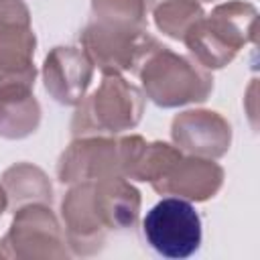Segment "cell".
Returning a JSON list of instances; mask_svg holds the SVG:
<instances>
[{
	"label": "cell",
	"mask_w": 260,
	"mask_h": 260,
	"mask_svg": "<svg viewBox=\"0 0 260 260\" xmlns=\"http://www.w3.org/2000/svg\"><path fill=\"white\" fill-rule=\"evenodd\" d=\"M140 211V193L126 177L73 183L61 201L65 242L77 256L104 248L108 232L132 228Z\"/></svg>",
	"instance_id": "obj_1"
},
{
	"label": "cell",
	"mask_w": 260,
	"mask_h": 260,
	"mask_svg": "<svg viewBox=\"0 0 260 260\" xmlns=\"http://www.w3.org/2000/svg\"><path fill=\"white\" fill-rule=\"evenodd\" d=\"M254 4L230 0L217 4L211 14H203L183 37L193 59L205 69H221L248 43H256Z\"/></svg>",
	"instance_id": "obj_2"
},
{
	"label": "cell",
	"mask_w": 260,
	"mask_h": 260,
	"mask_svg": "<svg viewBox=\"0 0 260 260\" xmlns=\"http://www.w3.org/2000/svg\"><path fill=\"white\" fill-rule=\"evenodd\" d=\"M138 77L142 81V93L160 108L205 102L213 89L209 69L201 67L193 57L179 55L165 45H158L144 59Z\"/></svg>",
	"instance_id": "obj_3"
},
{
	"label": "cell",
	"mask_w": 260,
	"mask_h": 260,
	"mask_svg": "<svg viewBox=\"0 0 260 260\" xmlns=\"http://www.w3.org/2000/svg\"><path fill=\"white\" fill-rule=\"evenodd\" d=\"M144 93L126 81L120 73L102 77L98 89L83 98L71 120V134L79 136H114L134 128L144 112Z\"/></svg>",
	"instance_id": "obj_4"
},
{
	"label": "cell",
	"mask_w": 260,
	"mask_h": 260,
	"mask_svg": "<svg viewBox=\"0 0 260 260\" xmlns=\"http://www.w3.org/2000/svg\"><path fill=\"white\" fill-rule=\"evenodd\" d=\"M142 136H79L61 154L57 177L61 183H81L108 177H126L138 158Z\"/></svg>",
	"instance_id": "obj_5"
},
{
	"label": "cell",
	"mask_w": 260,
	"mask_h": 260,
	"mask_svg": "<svg viewBox=\"0 0 260 260\" xmlns=\"http://www.w3.org/2000/svg\"><path fill=\"white\" fill-rule=\"evenodd\" d=\"M81 49L104 75L108 73H138L144 59L160 45L144 26L114 24L89 20L79 35Z\"/></svg>",
	"instance_id": "obj_6"
},
{
	"label": "cell",
	"mask_w": 260,
	"mask_h": 260,
	"mask_svg": "<svg viewBox=\"0 0 260 260\" xmlns=\"http://www.w3.org/2000/svg\"><path fill=\"white\" fill-rule=\"evenodd\" d=\"M146 244L165 258H189L201 246V217L181 197H165L142 219Z\"/></svg>",
	"instance_id": "obj_7"
},
{
	"label": "cell",
	"mask_w": 260,
	"mask_h": 260,
	"mask_svg": "<svg viewBox=\"0 0 260 260\" xmlns=\"http://www.w3.org/2000/svg\"><path fill=\"white\" fill-rule=\"evenodd\" d=\"M65 236L51 205L28 203L14 211L8 234L0 240V258H67Z\"/></svg>",
	"instance_id": "obj_8"
},
{
	"label": "cell",
	"mask_w": 260,
	"mask_h": 260,
	"mask_svg": "<svg viewBox=\"0 0 260 260\" xmlns=\"http://www.w3.org/2000/svg\"><path fill=\"white\" fill-rule=\"evenodd\" d=\"M35 47L28 6L22 0H0V85L35 87Z\"/></svg>",
	"instance_id": "obj_9"
},
{
	"label": "cell",
	"mask_w": 260,
	"mask_h": 260,
	"mask_svg": "<svg viewBox=\"0 0 260 260\" xmlns=\"http://www.w3.org/2000/svg\"><path fill=\"white\" fill-rule=\"evenodd\" d=\"M171 136L181 152L201 158H219L230 150L232 126L211 110H187L173 118Z\"/></svg>",
	"instance_id": "obj_10"
},
{
	"label": "cell",
	"mask_w": 260,
	"mask_h": 260,
	"mask_svg": "<svg viewBox=\"0 0 260 260\" xmlns=\"http://www.w3.org/2000/svg\"><path fill=\"white\" fill-rule=\"evenodd\" d=\"M93 63L83 49L55 47L43 63L47 93L61 106H77L91 83Z\"/></svg>",
	"instance_id": "obj_11"
},
{
	"label": "cell",
	"mask_w": 260,
	"mask_h": 260,
	"mask_svg": "<svg viewBox=\"0 0 260 260\" xmlns=\"http://www.w3.org/2000/svg\"><path fill=\"white\" fill-rule=\"evenodd\" d=\"M223 185V169L213 158L181 154L154 183L160 195H179L187 201H207Z\"/></svg>",
	"instance_id": "obj_12"
},
{
	"label": "cell",
	"mask_w": 260,
	"mask_h": 260,
	"mask_svg": "<svg viewBox=\"0 0 260 260\" xmlns=\"http://www.w3.org/2000/svg\"><path fill=\"white\" fill-rule=\"evenodd\" d=\"M41 106L32 87L6 83L0 85V136L8 140L24 138L39 128Z\"/></svg>",
	"instance_id": "obj_13"
},
{
	"label": "cell",
	"mask_w": 260,
	"mask_h": 260,
	"mask_svg": "<svg viewBox=\"0 0 260 260\" xmlns=\"http://www.w3.org/2000/svg\"><path fill=\"white\" fill-rule=\"evenodd\" d=\"M0 185L6 193L8 207L16 211L22 205L28 203H45L51 205L53 201V187L47 179V175L30 165V162H18L4 171Z\"/></svg>",
	"instance_id": "obj_14"
},
{
	"label": "cell",
	"mask_w": 260,
	"mask_h": 260,
	"mask_svg": "<svg viewBox=\"0 0 260 260\" xmlns=\"http://www.w3.org/2000/svg\"><path fill=\"white\" fill-rule=\"evenodd\" d=\"M205 12L197 0H160L152 8L156 28L175 41H183L185 32Z\"/></svg>",
	"instance_id": "obj_15"
},
{
	"label": "cell",
	"mask_w": 260,
	"mask_h": 260,
	"mask_svg": "<svg viewBox=\"0 0 260 260\" xmlns=\"http://www.w3.org/2000/svg\"><path fill=\"white\" fill-rule=\"evenodd\" d=\"M91 12L93 20L146 28L150 4L148 0H91Z\"/></svg>",
	"instance_id": "obj_16"
},
{
	"label": "cell",
	"mask_w": 260,
	"mask_h": 260,
	"mask_svg": "<svg viewBox=\"0 0 260 260\" xmlns=\"http://www.w3.org/2000/svg\"><path fill=\"white\" fill-rule=\"evenodd\" d=\"M6 209H8V199H6V193H4V189H2V185H0V215H2Z\"/></svg>",
	"instance_id": "obj_17"
},
{
	"label": "cell",
	"mask_w": 260,
	"mask_h": 260,
	"mask_svg": "<svg viewBox=\"0 0 260 260\" xmlns=\"http://www.w3.org/2000/svg\"><path fill=\"white\" fill-rule=\"evenodd\" d=\"M197 2H211V0H197Z\"/></svg>",
	"instance_id": "obj_18"
}]
</instances>
